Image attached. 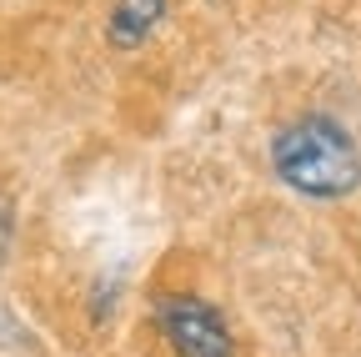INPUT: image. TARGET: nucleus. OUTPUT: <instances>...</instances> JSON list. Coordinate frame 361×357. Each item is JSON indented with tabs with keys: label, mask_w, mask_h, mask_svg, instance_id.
Returning a JSON list of instances; mask_svg holds the SVG:
<instances>
[{
	"label": "nucleus",
	"mask_w": 361,
	"mask_h": 357,
	"mask_svg": "<svg viewBox=\"0 0 361 357\" xmlns=\"http://www.w3.org/2000/svg\"><path fill=\"white\" fill-rule=\"evenodd\" d=\"M271 166L301 197H346L361 182V151L331 116H301L276 131Z\"/></svg>",
	"instance_id": "f257e3e1"
},
{
	"label": "nucleus",
	"mask_w": 361,
	"mask_h": 357,
	"mask_svg": "<svg viewBox=\"0 0 361 357\" xmlns=\"http://www.w3.org/2000/svg\"><path fill=\"white\" fill-rule=\"evenodd\" d=\"M11 227H16V221H11V201L0 197V262H6V247H11Z\"/></svg>",
	"instance_id": "20e7f679"
},
{
	"label": "nucleus",
	"mask_w": 361,
	"mask_h": 357,
	"mask_svg": "<svg viewBox=\"0 0 361 357\" xmlns=\"http://www.w3.org/2000/svg\"><path fill=\"white\" fill-rule=\"evenodd\" d=\"M156 322L166 332V342L180 357H231V332H226L221 312L191 292H176L156 302Z\"/></svg>",
	"instance_id": "f03ea898"
},
{
	"label": "nucleus",
	"mask_w": 361,
	"mask_h": 357,
	"mask_svg": "<svg viewBox=\"0 0 361 357\" xmlns=\"http://www.w3.org/2000/svg\"><path fill=\"white\" fill-rule=\"evenodd\" d=\"M161 16H166V0H116L111 25H106L111 46H121V51L141 46V40L161 25Z\"/></svg>",
	"instance_id": "7ed1b4c3"
}]
</instances>
